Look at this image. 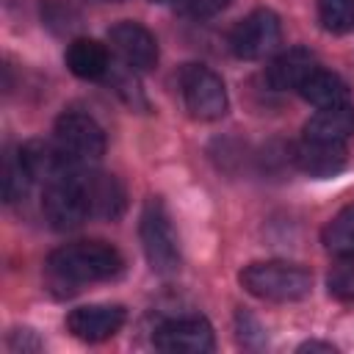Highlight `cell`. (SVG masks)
<instances>
[{"mask_svg":"<svg viewBox=\"0 0 354 354\" xmlns=\"http://www.w3.org/2000/svg\"><path fill=\"white\" fill-rule=\"evenodd\" d=\"M122 254L105 241H75L58 246L47 257V271L61 285H83L113 279L122 271Z\"/></svg>","mask_w":354,"mask_h":354,"instance_id":"obj_1","label":"cell"},{"mask_svg":"<svg viewBox=\"0 0 354 354\" xmlns=\"http://www.w3.org/2000/svg\"><path fill=\"white\" fill-rule=\"evenodd\" d=\"M246 293L263 301H299L313 290V274L296 263L285 260H260L249 263L238 274Z\"/></svg>","mask_w":354,"mask_h":354,"instance_id":"obj_2","label":"cell"},{"mask_svg":"<svg viewBox=\"0 0 354 354\" xmlns=\"http://www.w3.org/2000/svg\"><path fill=\"white\" fill-rule=\"evenodd\" d=\"M138 235H141V249L147 254V263L155 274L171 277L180 268V243L177 232L171 227V218L158 196L147 199L138 221Z\"/></svg>","mask_w":354,"mask_h":354,"instance_id":"obj_3","label":"cell"},{"mask_svg":"<svg viewBox=\"0 0 354 354\" xmlns=\"http://www.w3.org/2000/svg\"><path fill=\"white\" fill-rule=\"evenodd\" d=\"M180 91L185 100V108L194 119L216 122L227 113V88L224 80L202 66V64H185L180 69Z\"/></svg>","mask_w":354,"mask_h":354,"instance_id":"obj_4","label":"cell"},{"mask_svg":"<svg viewBox=\"0 0 354 354\" xmlns=\"http://www.w3.org/2000/svg\"><path fill=\"white\" fill-rule=\"evenodd\" d=\"M77 169L80 166H75L72 171H66L58 180L44 183L41 213L50 221V227H55V230H75V227H80L83 221L91 218L83 188H80V180H77Z\"/></svg>","mask_w":354,"mask_h":354,"instance_id":"obj_5","label":"cell"},{"mask_svg":"<svg viewBox=\"0 0 354 354\" xmlns=\"http://www.w3.org/2000/svg\"><path fill=\"white\" fill-rule=\"evenodd\" d=\"M282 41L279 17L271 8H257L246 14L230 33V50L243 61H257L271 55Z\"/></svg>","mask_w":354,"mask_h":354,"instance_id":"obj_6","label":"cell"},{"mask_svg":"<svg viewBox=\"0 0 354 354\" xmlns=\"http://www.w3.org/2000/svg\"><path fill=\"white\" fill-rule=\"evenodd\" d=\"M55 141L75 163L100 160L105 152V133L94 116L80 111H64L55 119Z\"/></svg>","mask_w":354,"mask_h":354,"instance_id":"obj_7","label":"cell"},{"mask_svg":"<svg viewBox=\"0 0 354 354\" xmlns=\"http://www.w3.org/2000/svg\"><path fill=\"white\" fill-rule=\"evenodd\" d=\"M108 41L113 53L122 58V64L133 72H149L158 64V41L141 22H116L108 30Z\"/></svg>","mask_w":354,"mask_h":354,"instance_id":"obj_8","label":"cell"},{"mask_svg":"<svg viewBox=\"0 0 354 354\" xmlns=\"http://www.w3.org/2000/svg\"><path fill=\"white\" fill-rule=\"evenodd\" d=\"M155 346L166 354H205L213 351V326L205 318H177L155 332Z\"/></svg>","mask_w":354,"mask_h":354,"instance_id":"obj_9","label":"cell"},{"mask_svg":"<svg viewBox=\"0 0 354 354\" xmlns=\"http://www.w3.org/2000/svg\"><path fill=\"white\" fill-rule=\"evenodd\" d=\"M124 307L122 304H83L66 315V329L86 343H100L113 337L124 326Z\"/></svg>","mask_w":354,"mask_h":354,"instance_id":"obj_10","label":"cell"},{"mask_svg":"<svg viewBox=\"0 0 354 354\" xmlns=\"http://www.w3.org/2000/svg\"><path fill=\"white\" fill-rule=\"evenodd\" d=\"M77 180L88 205L91 218H119L124 213V188L113 174L105 171H91V169H77Z\"/></svg>","mask_w":354,"mask_h":354,"instance_id":"obj_11","label":"cell"},{"mask_svg":"<svg viewBox=\"0 0 354 354\" xmlns=\"http://www.w3.org/2000/svg\"><path fill=\"white\" fill-rule=\"evenodd\" d=\"M19 160L25 163L28 174L33 180H41V183H50V180H58L64 177L66 171H72L75 166H83V163H75L61 147L58 141H44V138H30L25 141L19 149H17Z\"/></svg>","mask_w":354,"mask_h":354,"instance_id":"obj_12","label":"cell"},{"mask_svg":"<svg viewBox=\"0 0 354 354\" xmlns=\"http://www.w3.org/2000/svg\"><path fill=\"white\" fill-rule=\"evenodd\" d=\"M354 136V105L340 102L329 108H318L315 116L304 124V138L313 141H329V144H346Z\"/></svg>","mask_w":354,"mask_h":354,"instance_id":"obj_13","label":"cell"},{"mask_svg":"<svg viewBox=\"0 0 354 354\" xmlns=\"http://www.w3.org/2000/svg\"><path fill=\"white\" fill-rule=\"evenodd\" d=\"M293 160L301 171L313 177H329L346 166V144H329V141H313L304 138L293 149Z\"/></svg>","mask_w":354,"mask_h":354,"instance_id":"obj_14","label":"cell"},{"mask_svg":"<svg viewBox=\"0 0 354 354\" xmlns=\"http://www.w3.org/2000/svg\"><path fill=\"white\" fill-rule=\"evenodd\" d=\"M66 66L75 77H83V80H100L108 75L111 69V58H108V50L105 44H100L97 39H72L69 47H66Z\"/></svg>","mask_w":354,"mask_h":354,"instance_id":"obj_15","label":"cell"},{"mask_svg":"<svg viewBox=\"0 0 354 354\" xmlns=\"http://www.w3.org/2000/svg\"><path fill=\"white\" fill-rule=\"evenodd\" d=\"M315 66H318V61H315V55H313L310 50H304V47H290V50L279 53V55L271 61L266 77H268V83H271L274 88H279V91H285V88H293V91H296L299 83H301Z\"/></svg>","mask_w":354,"mask_h":354,"instance_id":"obj_16","label":"cell"},{"mask_svg":"<svg viewBox=\"0 0 354 354\" xmlns=\"http://www.w3.org/2000/svg\"><path fill=\"white\" fill-rule=\"evenodd\" d=\"M307 102H313L315 108H329V105H340V102H348V86L340 75L324 69L321 64L299 83L296 88Z\"/></svg>","mask_w":354,"mask_h":354,"instance_id":"obj_17","label":"cell"},{"mask_svg":"<svg viewBox=\"0 0 354 354\" xmlns=\"http://www.w3.org/2000/svg\"><path fill=\"white\" fill-rule=\"evenodd\" d=\"M321 243L337 260L354 257V205L340 207L321 230Z\"/></svg>","mask_w":354,"mask_h":354,"instance_id":"obj_18","label":"cell"},{"mask_svg":"<svg viewBox=\"0 0 354 354\" xmlns=\"http://www.w3.org/2000/svg\"><path fill=\"white\" fill-rule=\"evenodd\" d=\"M318 22L329 33L354 30V0H315Z\"/></svg>","mask_w":354,"mask_h":354,"instance_id":"obj_19","label":"cell"},{"mask_svg":"<svg viewBox=\"0 0 354 354\" xmlns=\"http://www.w3.org/2000/svg\"><path fill=\"white\" fill-rule=\"evenodd\" d=\"M30 183H33V177L28 174L25 163L19 160V155H8L6 166H3V196H6V202L14 205V202L25 199Z\"/></svg>","mask_w":354,"mask_h":354,"instance_id":"obj_20","label":"cell"},{"mask_svg":"<svg viewBox=\"0 0 354 354\" xmlns=\"http://www.w3.org/2000/svg\"><path fill=\"white\" fill-rule=\"evenodd\" d=\"M329 296L340 301H354V257H343L326 277Z\"/></svg>","mask_w":354,"mask_h":354,"instance_id":"obj_21","label":"cell"},{"mask_svg":"<svg viewBox=\"0 0 354 354\" xmlns=\"http://www.w3.org/2000/svg\"><path fill=\"white\" fill-rule=\"evenodd\" d=\"M105 77L111 80L113 91H116L130 108H144V111H147V100H144V94H141V88H138V83H136V77H133V69H127V72H113V69H108Z\"/></svg>","mask_w":354,"mask_h":354,"instance_id":"obj_22","label":"cell"},{"mask_svg":"<svg viewBox=\"0 0 354 354\" xmlns=\"http://www.w3.org/2000/svg\"><path fill=\"white\" fill-rule=\"evenodd\" d=\"M177 14L191 17V19H207L230 6V0H171Z\"/></svg>","mask_w":354,"mask_h":354,"instance_id":"obj_23","label":"cell"},{"mask_svg":"<svg viewBox=\"0 0 354 354\" xmlns=\"http://www.w3.org/2000/svg\"><path fill=\"white\" fill-rule=\"evenodd\" d=\"M299 351H335L332 343H318V340H310V343H301Z\"/></svg>","mask_w":354,"mask_h":354,"instance_id":"obj_24","label":"cell"}]
</instances>
